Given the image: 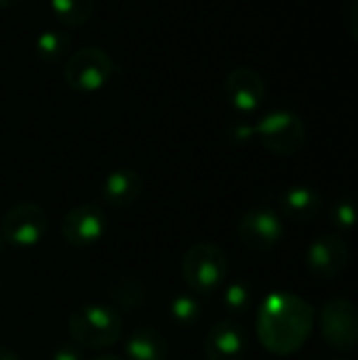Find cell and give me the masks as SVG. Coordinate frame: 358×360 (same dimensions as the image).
<instances>
[{
	"label": "cell",
	"instance_id": "obj_1",
	"mask_svg": "<svg viewBox=\"0 0 358 360\" xmlns=\"http://www.w3.org/2000/svg\"><path fill=\"white\" fill-rule=\"evenodd\" d=\"M314 327V308L291 291L270 293L255 319L257 340L274 356H291L310 340Z\"/></svg>",
	"mask_w": 358,
	"mask_h": 360
},
{
	"label": "cell",
	"instance_id": "obj_2",
	"mask_svg": "<svg viewBox=\"0 0 358 360\" xmlns=\"http://www.w3.org/2000/svg\"><path fill=\"white\" fill-rule=\"evenodd\" d=\"M68 331L74 344L87 350L114 346L122 335V316L108 304H84L72 310Z\"/></svg>",
	"mask_w": 358,
	"mask_h": 360
},
{
	"label": "cell",
	"instance_id": "obj_3",
	"mask_svg": "<svg viewBox=\"0 0 358 360\" xmlns=\"http://www.w3.org/2000/svg\"><path fill=\"white\" fill-rule=\"evenodd\" d=\"M228 257L213 243L192 245L181 259V276L188 289L200 297L217 293L228 281Z\"/></svg>",
	"mask_w": 358,
	"mask_h": 360
},
{
	"label": "cell",
	"instance_id": "obj_4",
	"mask_svg": "<svg viewBox=\"0 0 358 360\" xmlns=\"http://www.w3.org/2000/svg\"><path fill=\"white\" fill-rule=\"evenodd\" d=\"M116 63L108 51L99 46H82L74 51L63 68V78L76 93H97L114 76Z\"/></svg>",
	"mask_w": 358,
	"mask_h": 360
},
{
	"label": "cell",
	"instance_id": "obj_5",
	"mask_svg": "<svg viewBox=\"0 0 358 360\" xmlns=\"http://www.w3.org/2000/svg\"><path fill=\"white\" fill-rule=\"evenodd\" d=\"M323 342L335 352H352L358 348V306L348 297L325 302L319 314Z\"/></svg>",
	"mask_w": 358,
	"mask_h": 360
},
{
	"label": "cell",
	"instance_id": "obj_6",
	"mask_svg": "<svg viewBox=\"0 0 358 360\" xmlns=\"http://www.w3.org/2000/svg\"><path fill=\"white\" fill-rule=\"evenodd\" d=\"M262 146L276 156H293L306 143V127L304 120L287 110H276L266 114L253 127Z\"/></svg>",
	"mask_w": 358,
	"mask_h": 360
},
{
	"label": "cell",
	"instance_id": "obj_7",
	"mask_svg": "<svg viewBox=\"0 0 358 360\" xmlns=\"http://www.w3.org/2000/svg\"><path fill=\"white\" fill-rule=\"evenodd\" d=\"M49 230V217L36 202L13 205L0 221V236L8 247H36Z\"/></svg>",
	"mask_w": 358,
	"mask_h": 360
},
{
	"label": "cell",
	"instance_id": "obj_8",
	"mask_svg": "<svg viewBox=\"0 0 358 360\" xmlns=\"http://www.w3.org/2000/svg\"><path fill=\"white\" fill-rule=\"evenodd\" d=\"M236 232H238L241 243L249 251L268 253L283 240L285 228H283L281 215L274 209L266 205H255L243 213Z\"/></svg>",
	"mask_w": 358,
	"mask_h": 360
},
{
	"label": "cell",
	"instance_id": "obj_9",
	"mask_svg": "<svg viewBox=\"0 0 358 360\" xmlns=\"http://www.w3.org/2000/svg\"><path fill=\"white\" fill-rule=\"evenodd\" d=\"M108 228V217L106 213L93 205V202H82L72 207L59 224V232L63 240L72 247L84 249L97 245Z\"/></svg>",
	"mask_w": 358,
	"mask_h": 360
},
{
	"label": "cell",
	"instance_id": "obj_10",
	"mask_svg": "<svg viewBox=\"0 0 358 360\" xmlns=\"http://www.w3.org/2000/svg\"><path fill=\"white\" fill-rule=\"evenodd\" d=\"M350 264V247L340 234L317 236L306 251V268L312 276L338 278Z\"/></svg>",
	"mask_w": 358,
	"mask_h": 360
},
{
	"label": "cell",
	"instance_id": "obj_11",
	"mask_svg": "<svg viewBox=\"0 0 358 360\" xmlns=\"http://www.w3.org/2000/svg\"><path fill=\"white\" fill-rule=\"evenodd\" d=\"M203 350L207 360H243L249 352V333L238 321H217L209 327Z\"/></svg>",
	"mask_w": 358,
	"mask_h": 360
},
{
	"label": "cell",
	"instance_id": "obj_12",
	"mask_svg": "<svg viewBox=\"0 0 358 360\" xmlns=\"http://www.w3.org/2000/svg\"><path fill=\"white\" fill-rule=\"evenodd\" d=\"M224 89H226L228 103L241 114L255 112L264 103V97H266V84H264L262 74L247 65L234 68L228 74Z\"/></svg>",
	"mask_w": 358,
	"mask_h": 360
},
{
	"label": "cell",
	"instance_id": "obj_13",
	"mask_svg": "<svg viewBox=\"0 0 358 360\" xmlns=\"http://www.w3.org/2000/svg\"><path fill=\"white\" fill-rule=\"evenodd\" d=\"M143 192V179L133 169H114L101 181V200L112 209H127L139 200Z\"/></svg>",
	"mask_w": 358,
	"mask_h": 360
},
{
	"label": "cell",
	"instance_id": "obj_14",
	"mask_svg": "<svg viewBox=\"0 0 358 360\" xmlns=\"http://www.w3.org/2000/svg\"><path fill=\"white\" fill-rule=\"evenodd\" d=\"M281 213L298 224L312 221L323 209V196L310 186H291L279 198Z\"/></svg>",
	"mask_w": 358,
	"mask_h": 360
},
{
	"label": "cell",
	"instance_id": "obj_15",
	"mask_svg": "<svg viewBox=\"0 0 358 360\" xmlns=\"http://www.w3.org/2000/svg\"><path fill=\"white\" fill-rule=\"evenodd\" d=\"M169 342L167 338L148 325L137 327L124 342V360H167Z\"/></svg>",
	"mask_w": 358,
	"mask_h": 360
},
{
	"label": "cell",
	"instance_id": "obj_16",
	"mask_svg": "<svg viewBox=\"0 0 358 360\" xmlns=\"http://www.w3.org/2000/svg\"><path fill=\"white\" fill-rule=\"evenodd\" d=\"M108 295L114 300L116 306L124 310H135L146 302V287L137 276L118 274L108 283Z\"/></svg>",
	"mask_w": 358,
	"mask_h": 360
},
{
	"label": "cell",
	"instance_id": "obj_17",
	"mask_svg": "<svg viewBox=\"0 0 358 360\" xmlns=\"http://www.w3.org/2000/svg\"><path fill=\"white\" fill-rule=\"evenodd\" d=\"M169 319L179 327V329H192L198 325V321L203 319V297L186 291V293H177L171 304H169Z\"/></svg>",
	"mask_w": 358,
	"mask_h": 360
},
{
	"label": "cell",
	"instance_id": "obj_18",
	"mask_svg": "<svg viewBox=\"0 0 358 360\" xmlns=\"http://www.w3.org/2000/svg\"><path fill=\"white\" fill-rule=\"evenodd\" d=\"M72 46V36L65 30H44L38 34L34 42V51L40 61L44 63H57L61 61Z\"/></svg>",
	"mask_w": 358,
	"mask_h": 360
},
{
	"label": "cell",
	"instance_id": "obj_19",
	"mask_svg": "<svg viewBox=\"0 0 358 360\" xmlns=\"http://www.w3.org/2000/svg\"><path fill=\"white\" fill-rule=\"evenodd\" d=\"M55 19L65 27L87 23L95 11V0H49Z\"/></svg>",
	"mask_w": 358,
	"mask_h": 360
},
{
	"label": "cell",
	"instance_id": "obj_20",
	"mask_svg": "<svg viewBox=\"0 0 358 360\" xmlns=\"http://www.w3.org/2000/svg\"><path fill=\"white\" fill-rule=\"evenodd\" d=\"M222 304H224V310L230 316L247 314L251 310V306H253V287H251V283L245 281V278H236V281H230L228 285H224Z\"/></svg>",
	"mask_w": 358,
	"mask_h": 360
},
{
	"label": "cell",
	"instance_id": "obj_21",
	"mask_svg": "<svg viewBox=\"0 0 358 360\" xmlns=\"http://www.w3.org/2000/svg\"><path fill=\"white\" fill-rule=\"evenodd\" d=\"M329 221L340 232H350L358 226V205L357 200L342 196L329 209Z\"/></svg>",
	"mask_w": 358,
	"mask_h": 360
},
{
	"label": "cell",
	"instance_id": "obj_22",
	"mask_svg": "<svg viewBox=\"0 0 358 360\" xmlns=\"http://www.w3.org/2000/svg\"><path fill=\"white\" fill-rule=\"evenodd\" d=\"M49 360H84L82 356V348L78 344H68V342H61L53 348L51 352V359Z\"/></svg>",
	"mask_w": 358,
	"mask_h": 360
},
{
	"label": "cell",
	"instance_id": "obj_23",
	"mask_svg": "<svg viewBox=\"0 0 358 360\" xmlns=\"http://www.w3.org/2000/svg\"><path fill=\"white\" fill-rule=\"evenodd\" d=\"M348 27H350L352 38L358 42V0H357V4L352 6L350 15H348Z\"/></svg>",
	"mask_w": 358,
	"mask_h": 360
},
{
	"label": "cell",
	"instance_id": "obj_24",
	"mask_svg": "<svg viewBox=\"0 0 358 360\" xmlns=\"http://www.w3.org/2000/svg\"><path fill=\"white\" fill-rule=\"evenodd\" d=\"M0 360H19V356H17L11 348L0 346Z\"/></svg>",
	"mask_w": 358,
	"mask_h": 360
},
{
	"label": "cell",
	"instance_id": "obj_25",
	"mask_svg": "<svg viewBox=\"0 0 358 360\" xmlns=\"http://www.w3.org/2000/svg\"><path fill=\"white\" fill-rule=\"evenodd\" d=\"M21 0H0V6L2 8H11V6H15V4H19Z\"/></svg>",
	"mask_w": 358,
	"mask_h": 360
},
{
	"label": "cell",
	"instance_id": "obj_26",
	"mask_svg": "<svg viewBox=\"0 0 358 360\" xmlns=\"http://www.w3.org/2000/svg\"><path fill=\"white\" fill-rule=\"evenodd\" d=\"M91 360H124V359L114 356V354H103V356H95V359H91Z\"/></svg>",
	"mask_w": 358,
	"mask_h": 360
},
{
	"label": "cell",
	"instance_id": "obj_27",
	"mask_svg": "<svg viewBox=\"0 0 358 360\" xmlns=\"http://www.w3.org/2000/svg\"><path fill=\"white\" fill-rule=\"evenodd\" d=\"M2 249H4V240H2V236H0V253H2Z\"/></svg>",
	"mask_w": 358,
	"mask_h": 360
},
{
	"label": "cell",
	"instance_id": "obj_28",
	"mask_svg": "<svg viewBox=\"0 0 358 360\" xmlns=\"http://www.w3.org/2000/svg\"><path fill=\"white\" fill-rule=\"evenodd\" d=\"M0 289H2V281H0Z\"/></svg>",
	"mask_w": 358,
	"mask_h": 360
},
{
	"label": "cell",
	"instance_id": "obj_29",
	"mask_svg": "<svg viewBox=\"0 0 358 360\" xmlns=\"http://www.w3.org/2000/svg\"><path fill=\"white\" fill-rule=\"evenodd\" d=\"M338 360H342V359H338Z\"/></svg>",
	"mask_w": 358,
	"mask_h": 360
}]
</instances>
